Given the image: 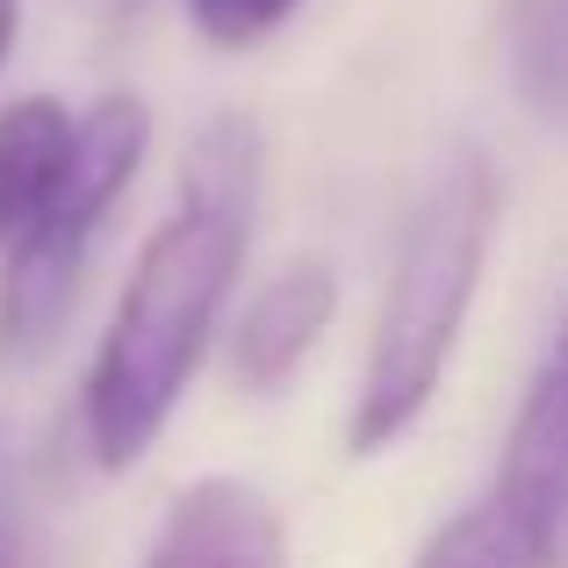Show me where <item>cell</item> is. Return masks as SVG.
I'll list each match as a JSON object with an SVG mask.
<instances>
[{
  "label": "cell",
  "mask_w": 568,
  "mask_h": 568,
  "mask_svg": "<svg viewBox=\"0 0 568 568\" xmlns=\"http://www.w3.org/2000/svg\"><path fill=\"white\" fill-rule=\"evenodd\" d=\"M252 202H260V130L245 115H216L187 144L181 209L144 237L87 367L80 417L101 468L144 460L166 417L181 410L194 367L209 361L231 281L245 266Z\"/></svg>",
  "instance_id": "1"
},
{
  "label": "cell",
  "mask_w": 568,
  "mask_h": 568,
  "mask_svg": "<svg viewBox=\"0 0 568 568\" xmlns=\"http://www.w3.org/2000/svg\"><path fill=\"white\" fill-rule=\"evenodd\" d=\"M489 231H497V173L483 152H454L403 223L382 317L367 338L361 396H353V454L396 446L439 396V375L454 361V338L468 324L475 281L489 260Z\"/></svg>",
  "instance_id": "2"
},
{
  "label": "cell",
  "mask_w": 568,
  "mask_h": 568,
  "mask_svg": "<svg viewBox=\"0 0 568 568\" xmlns=\"http://www.w3.org/2000/svg\"><path fill=\"white\" fill-rule=\"evenodd\" d=\"M144 144H152V115L138 94H101L80 115L58 202L43 209V223L22 245H8V274H0V353L8 361H37L58 346L72 303H80L87 252H94L109 209L123 202V187L138 181Z\"/></svg>",
  "instance_id": "3"
},
{
  "label": "cell",
  "mask_w": 568,
  "mask_h": 568,
  "mask_svg": "<svg viewBox=\"0 0 568 568\" xmlns=\"http://www.w3.org/2000/svg\"><path fill=\"white\" fill-rule=\"evenodd\" d=\"M504 518L532 547L540 568H568V324L555 332L540 375L526 388V410L504 446Z\"/></svg>",
  "instance_id": "4"
},
{
  "label": "cell",
  "mask_w": 568,
  "mask_h": 568,
  "mask_svg": "<svg viewBox=\"0 0 568 568\" xmlns=\"http://www.w3.org/2000/svg\"><path fill=\"white\" fill-rule=\"evenodd\" d=\"M144 568H288V532L252 483L202 475L166 504Z\"/></svg>",
  "instance_id": "5"
},
{
  "label": "cell",
  "mask_w": 568,
  "mask_h": 568,
  "mask_svg": "<svg viewBox=\"0 0 568 568\" xmlns=\"http://www.w3.org/2000/svg\"><path fill=\"white\" fill-rule=\"evenodd\" d=\"M332 310H338L332 266H317V260L281 266V274L245 303V317H237V332H231L237 382H245V388H281L295 367L310 361V346L324 338Z\"/></svg>",
  "instance_id": "6"
},
{
  "label": "cell",
  "mask_w": 568,
  "mask_h": 568,
  "mask_svg": "<svg viewBox=\"0 0 568 568\" xmlns=\"http://www.w3.org/2000/svg\"><path fill=\"white\" fill-rule=\"evenodd\" d=\"M72 138H80V115L58 94H22L14 109H0V252L22 245L58 202Z\"/></svg>",
  "instance_id": "7"
},
{
  "label": "cell",
  "mask_w": 568,
  "mask_h": 568,
  "mask_svg": "<svg viewBox=\"0 0 568 568\" xmlns=\"http://www.w3.org/2000/svg\"><path fill=\"white\" fill-rule=\"evenodd\" d=\"M504 43H511V80L526 109L568 123V0H511Z\"/></svg>",
  "instance_id": "8"
},
{
  "label": "cell",
  "mask_w": 568,
  "mask_h": 568,
  "mask_svg": "<svg viewBox=\"0 0 568 568\" xmlns=\"http://www.w3.org/2000/svg\"><path fill=\"white\" fill-rule=\"evenodd\" d=\"M417 568H540V561L518 540V526L504 518V504H483V511H460L454 526L432 532Z\"/></svg>",
  "instance_id": "9"
},
{
  "label": "cell",
  "mask_w": 568,
  "mask_h": 568,
  "mask_svg": "<svg viewBox=\"0 0 568 568\" xmlns=\"http://www.w3.org/2000/svg\"><path fill=\"white\" fill-rule=\"evenodd\" d=\"M187 14L216 51H245V43L274 37V29L288 22L295 0H187Z\"/></svg>",
  "instance_id": "10"
},
{
  "label": "cell",
  "mask_w": 568,
  "mask_h": 568,
  "mask_svg": "<svg viewBox=\"0 0 568 568\" xmlns=\"http://www.w3.org/2000/svg\"><path fill=\"white\" fill-rule=\"evenodd\" d=\"M14 29H22V0H0V65L14 51Z\"/></svg>",
  "instance_id": "11"
},
{
  "label": "cell",
  "mask_w": 568,
  "mask_h": 568,
  "mask_svg": "<svg viewBox=\"0 0 568 568\" xmlns=\"http://www.w3.org/2000/svg\"><path fill=\"white\" fill-rule=\"evenodd\" d=\"M0 568H14V526H8V511H0Z\"/></svg>",
  "instance_id": "12"
}]
</instances>
